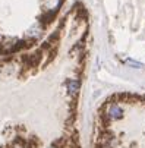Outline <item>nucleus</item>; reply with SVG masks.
Returning <instances> with one entry per match:
<instances>
[{
  "label": "nucleus",
  "instance_id": "1",
  "mask_svg": "<svg viewBox=\"0 0 145 148\" xmlns=\"http://www.w3.org/2000/svg\"><path fill=\"white\" fill-rule=\"evenodd\" d=\"M107 116L111 120H119V119L123 117V109L120 107L119 104H116V103L114 104H110L109 109H107Z\"/></svg>",
  "mask_w": 145,
  "mask_h": 148
},
{
  "label": "nucleus",
  "instance_id": "2",
  "mask_svg": "<svg viewBox=\"0 0 145 148\" xmlns=\"http://www.w3.org/2000/svg\"><path fill=\"white\" fill-rule=\"evenodd\" d=\"M79 87H81V84L78 79H68L66 81V88H68L70 95H76L79 91Z\"/></svg>",
  "mask_w": 145,
  "mask_h": 148
},
{
  "label": "nucleus",
  "instance_id": "3",
  "mask_svg": "<svg viewBox=\"0 0 145 148\" xmlns=\"http://www.w3.org/2000/svg\"><path fill=\"white\" fill-rule=\"evenodd\" d=\"M27 32H28L29 37H35V38H37V37L41 35V25H40V24H34Z\"/></svg>",
  "mask_w": 145,
  "mask_h": 148
},
{
  "label": "nucleus",
  "instance_id": "4",
  "mask_svg": "<svg viewBox=\"0 0 145 148\" xmlns=\"http://www.w3.org/2000/svg\"><path fill=\"white\" fill-rule=\"evenodd\" d=\"M46 10H56L60 5V0H46Z\"/></svg>",
  "mask_w": 145,
  "mask_h": 148
},
{
  "label": "nucleus",
  "instance_id": "5",
  "mask_svg": "<svg viewBox=\"0 0 145 148\" xmlns=\"http://www.w3.org/2000/svg\"><path fill=\"white\" fill-rule=\"evenodd\" d=\"M125 63L128 66H131V68H135V69H142L144 68V65L141 62H136V60H133V59H125Z\"/></svg>",
  "mask_w": 145,
  "mask_h": 148
},
{
  "label": "nucleus",
  "instance_id": "6",
  "mask_svg": "<svg viewBox=\"0 0 145 148\" xmlns=\"http://www.w3.org/2000/svg\"><path fill=\"white\" fill-rule=\"evenodd\" d=\"M49 148H57V147H54V145H51V147H49Z\"/></svg>",
  "mask_w": 145,
  "mask_h": 148
}]
</instances>
